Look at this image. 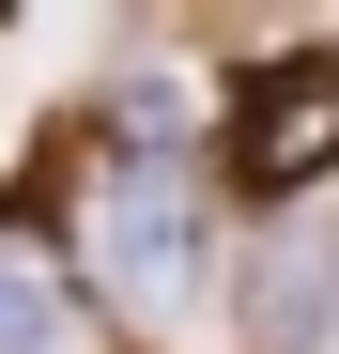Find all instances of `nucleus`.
I'll use <instances>...</instances> for the list:
<instances>
[{
	"mask_svg": "<svg viewBox=\"0 0 339 354\" xmlns=\"http://www.w3.org/2000/svg\"><path fill=\"white\" fill-rule=\"evenodd\" d=\"M93 277L124 292V308H201L216 231H201L185 169H108V185H93Z\"/></svg>",
	"mask_w": 339,
	"mask_h": 354,
	"instance_id": "nucleus-1",
	"label": "nucleus"
},
{
	"mask_svg": "<svg viewBox=\"0 0 339 354\" xmlns=\"http://www.w3.org/2000/svg\"><path fill=\"white\" fill-rule=\"evenodd\" d=\"M324 169H339V62L293 46V62H262L232 93V185L247 201H293V185H324Z\"/></svg>",
	"mask_w": 339,
	"mask_h": 354,
	"instance_id": "nucleus-2",
	"label": "nucleus"
},
{
	"mask_svg": "<svg viewBox=\"0 0 339 354\" xmlns=\"http://www.w3.org/2000/svg\"><path fill=\"white\" fill-rule=\"evenodd\" d=\"M0 354H62V277L31 247H0Z\"/></svg>",
	"mask_w": 339,
	"mask_h": 354,
	"instance_id": "nucleus-3",
	"label": "nucleus"
}]
</instances>
